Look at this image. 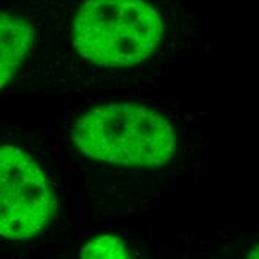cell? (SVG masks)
<instances>
[{
    "label": "cell",
    "mask_w": 259,
    "mask_h": 259,
    "mask_svg": "<svg viewBox=\"0 0 259 259\" xmlns=\"http://www.w3.org/2000/svg\"><path fill=\"white\" fill-rule=\"evenodd\" d=\"M70 139L85 156L125 167H162L176 148L175 130L161 113L122 102L85 112L72 125Z\"/></svg>",
    "instance_id": "1"
},
{
    "label": "cell",
    "mask_w": 259,
    "mask_h": 259,
    "mask_svg": "<svg viewBox=\"0 0 259 259\" xmlns=\"http://www.w3.org/2000/svg\"><path fill=\"white\" fill-rule=\"evenodd\" d=\"M162 34L158 11L145 0H85L72 27L79 57L102 69L146 61L158 50Z\"/></svg>",
    "instance_id": "2"
},
{
    "label": "cell",
    "mask_w": 259,
    "mask_h": 259,
    "mask_svg": "<svg viewBox=\"0 0 259 259\" xmlns=\"http://www.w3.org/2000/svg\"><path fill=\"white\" fill-rule=\"evenodd\" d=\"M57 210V198L39 164L14 145L0 146V237L33 238Z\"/></svg>",
    "instance_id": "3"
},
{
    "label": "cell",
    "mask_w": 259,
    "mask_h": 259,
    "mask_svg": "<svg viewBox=\"0 0 259 259\" xmlns=\"http://www.w3.org/2000/svg\"><path fill=\"white\" fill-rule=\"evenodd\" d=\"M33 28L24 18L0 12V90L20 70L33 48Z\"/></svg>",
    "instance_id": "4"
},
{
    "label": "cell",
    "mask_w": 259,
    "mask_h": 259,
    "mask_svg": "<svg viewBox=\"0 0 259 259\" xmlns=\"http://www.w3.org/2000/svg\"><path fill=\"white\" fill-rule=\"evenodd\" d=\"M80 259H130L125 243L110 234L91 238L82 249Z\"/></svg>",
    "instance_id": "5"
},
{
    "label": "cell",
    "mask_w": 259,
    "mask_h": 259,
    "mask_svg": "<svg viewBox=\"0 0 259 259\" xmlns=\"http://www.w3.org/2000/svg\"><path fill=\"white\" fill-rule=\"evenodd\" d=\"M246 259H258V247H253Z\"/></svg>",
    "instance_id": "6"
}]
</instances>
